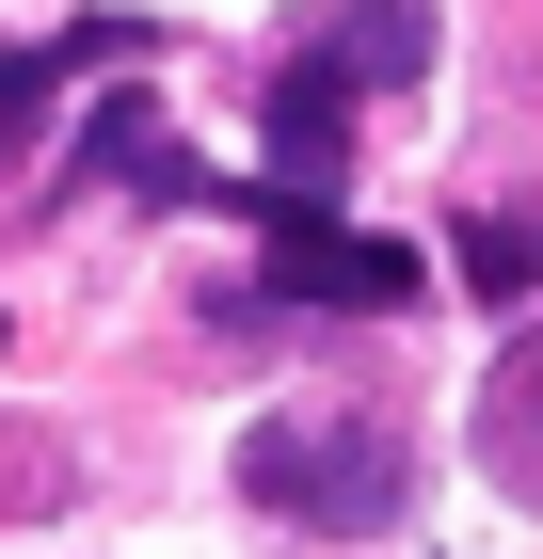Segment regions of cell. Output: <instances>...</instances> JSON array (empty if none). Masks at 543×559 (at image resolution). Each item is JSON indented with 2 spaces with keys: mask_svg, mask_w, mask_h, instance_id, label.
Wrapping results in <instances>:
<instances>
[{
  "mask_svg": "<svg viewBox=\"0 0 543 559\" xmlns=\"http://www.w3.org/2000/svg\"><path fill=\"white\" fill-rule=\"evenodd\" d=\"M240 496L288 512V527H320V544H352V527H400L416 464L368 416H272V431H240Z\"/></svg>",
  "mask_w": 543,
  "mask_h": 559,
  "instance_id": "obj_1",
  "label": "cell"
},
{
  "mask_svg": "<svg viewBox=\"0 0 543 559\" xmlns=\"http://www.w3.org/2000/svg\"><path fill=\"white\" fill-rule=\"evenodd\" d=\"M416 240H352V224H272V272L256 288L272 304H335V320H400L416 304Z\"/></svg>",
  "mask_w": 543,
  "mask_h": 559,
  "instance_id": "obj_2",
  "label": "cell"
},
{
  "mask_svg": "<svg viewBox=\"0 0 543 559\" xmlns=\"http://www.w3.org/2000/svg\"><path fill=\"white\" fill-rule=\"evenodd\" d=\"M320 64H335L352 96H400V81L432 64V0H352V16L320 33Z\"/></svg>",
  "mask_w": 543,
  "mask_h": 559,
  "instance_id": "obj_3",
  "label": "cell"
},
{
  "mask_svg": "<svg viewBox=\"0 0 543 559\" xmlns=\"http://www.w3.org/2000/svg\"><path fill=\"white\" fill-rule=\"evenodd\" d=\"M463 288H480V304H528L543 288V209H480V224H463Z\"/></svg>",
  "mask_w": 543,
  "mask_h": 559,
  "instance_id": "obj_4",
  "label": "cell"
},
{
  "mask_svg": "<svg viewBox=\"0 0 543 559\" xmlns=\"http://www.w3.org/2000/svg\"><path fill=\"white\" fill-rule=\"evenodd\" d=\"M528 448V479H543V352H528V384H496V464Z\"/></svg>",
  "mask_w": 543,
  "mask_h": 559,
  "instance_id": "obj_5",
  "label": "cell"
},
{
  "mask_svg": "<svg viewBox=\"0 0 543 559\" xmlns=\"http://www.w3.org/2000/svg\"><path fill=\"white\" fill-rule=\"evenodd\" d=\"M33 112H48V64H33V48H0V144L33 129Z\"/></svg>",
  "mask_w": 543,
  "mask_h": 559,
  "instance_id": "obj_6",
  "label": "cell"
}]
</instances>
